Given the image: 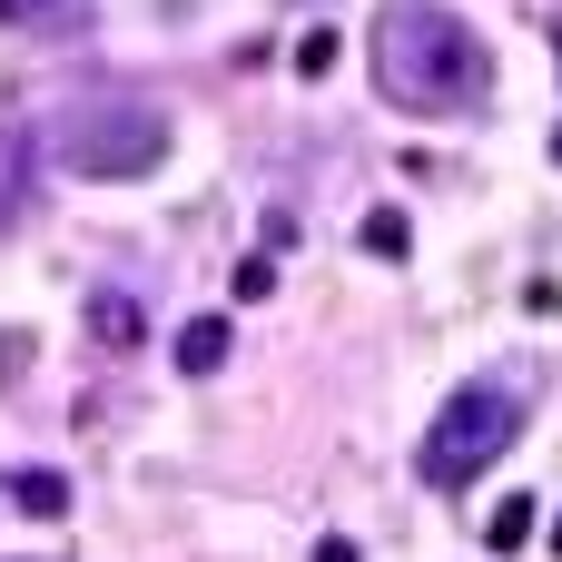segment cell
I'll return each instance as SVG.
<instances>
[{
	"label": "cell",
	"mask_w": 562,
	"mask_h": 562,
	"mask_svg": "<svg viewBox=\"0 0 562 562\" xmlns=\"http://www.w3.org/2000/svg\"><path fill=\"white\" fill-rule=\"evenodd\" d=\"M366 69H375V99L415 109V119H445V109H474L494 89V49L464 10L445 0H385L375 10V40H366Z\"/></svg>",
	"instance_id": "obj_1"
},
{
	"label": "cell",
	"mask_w": 562,
	"mask_h": 562,
	"mask_svg": "<svg viewBox=\"0 0 562 562\" xmlns=\"http://www.w3.org/2000/svg\"><path fill=\"white\" fill-rule=\"evenodd\" d=\"M40 148H49L69 178H148V168L168 158V109H148V99H89V109L49 119Z\"/></svg>",
	"instance_id": "obj_2"
},
{
	"label": "cell",
	"mask_w": 562,
	"mask_h": 562,
	"mask_svg": "<svg viewBox=\"0 0 562 562\" xmlns=\"http://www.w3.org/2000/svg\"><path fill=\"white\" fill-rule=\"evenodd\" d=\"M524 435V395L514 385H464V395H445V415H435V435H425V454H415V474L435 484V494H464L474 474H494L504 464V445Z\"/></svg>",
	"instance_id": "obj_3"
},
{
	"label": "cell",
	"mask_w": 562,
	"mask_h": 562,
	"mask_svg": "<svg viewBox=\"0 0 562 562\" xmlns=\"http://www.w3.org/2000/svg\"><path fill=\"white\" fill-rule=\"evenodd\" d=\"M30 158H40V138L30 128H0V227L30 217Z\"/></svg>",
	"instance_id": "obj_4"
},
{
	"label": "cell",
	"mask_w": 562,
	"mask_h": 562,
	"mask_svg": "<svg viewBox=\"0 0 562 562\" xmlns=\"http://www.w3.org/2000/svg\"><path fill=\"white\" fill-rule=\"evenodd\" d=\"M227 356H237L227 316H188V326H178V375H217Z\"/></svg>",
	"instance_id": "obj_5"
},
{
	"label": "cell",
	"mask_w": 562,
	"mask_h": 562,
	"mask_svg": "<svg viewBox=\"0 0 562 562\" xmlns=\"http://www.w3.org/2000/svg\"><path fill=\"white\" fill-rule=\"evenodd\" d=\"M0 494H10V504H20L30 524H59V514H69V474H49V464H20V474H10Z\"/></svg>",
	"instance_id": "obj_6"
},
{
	"label": "cell",
	"mask_w": 562,
	"mask_h": 562,
	"mask_svg": "<svg viewBox=\"0 0 562 562\" xmlns=\"http://www.w3.org/2000/svg\"><path fill=\"white\" fill-rule=\"evenodd\" d=\"M89 326H99L109 346H138V296H119V286H99V296H89Z\"/></svg>",
	"instance_id": "obj_7"
},
{
	"label": "cell",
	"mask_w": 562,
	"mask_h": 562,
	"mask_svg": "<svg viewBox=\"0 0 562 562\" xmlns=\"http://www.w3.org/2000/svg\"><path fill=\"white\" fill-rule=\"evenodd\" d=\"M484 543H494V553H524V543H533V504H524V494H504V504L484 514Z\"/></svg>",
	"instance_id": "obj_8"
},
{
	"label": "cell",
	"mask_w": 562,
	"mask_h": 562,
	"mask_svg": "<svg viewBox=\"0 0 562 562\" xmlns=\"http://www.w3.org/2000/svg\"><path fill=\"white\" fill-rule=\"evenodd\" d=\"M356 237H366V257H405V247H415V227H405V207H375V217H366Z\"/></svg>",
	"instance_id": "obj_9"
},
{
	"label": "cell",
	"mask_w": 562,
	"mask_h": 562,
	"mask_svg": "<svg viewBox=\"0 0 562 562\" xmlns=\"http://www.w3.org/2000/svg\"><path fill=\"white\" fill-rule=\"evenodd\" d=\"M286 59H296V79H326V69H336V30L316 20V30H306V40L286 49Z\"/></svg>",
	"instance_id": "obj_10"
},
{
	"label": "cell",
	"mask_w": 562,
	"mask_h": 562,
	"mask_svg": "<svg viewBox=\"0 0 562 562\" xmlns=\"http://www.w3.org/2000/svg\"><path fill=\"white\" fill-rule=\"evenodd\" d=\"M69 0H0V30H49Z\"/></svg>",
	"instance_id": "obj_11"
},
{
	"label": "cell",
	"mask_w": 562,
	"mask_h": 562,
	"mask_svg": "<svg viewBox=\"0 0 562 562\" xmlns=\"http://www.w3.org/2000/svg\"><path fill=\"white\" fill-rule=\"evenodd\" d=\"M237 296H247V306L277 296V257H247V267H237Z\"/></svg>",
	"instance_id": "obj_12"
},
{
	"label": "cell",
	"mask_w": 562,
	"mask_h": 562,
	"mask_svg": "<svg viewBox=\"0 0 562 562\" xmlns=\"http://www.w3.org/2000/svg\"><path fill=\"white\" fill-rule=\"evenodd\" d=\"M316 562H366V553H356L346 533H326V543H316Z\"/></svg>",
	"instance_id": "obj_13"
},
{
	"label": "cell",
	"mask_w": 562,
	"mask_h": 562,
	"mask_svg": "<svg viewBox=\"0 0 562 562\" xmlns=\"http://www.w3.org/2000/svg\"><path fill=\"white\" fill-rule=\"evenodd\" d=\"M553 553H562V524H553Z\"/></svg>",
	"instance_id": "obj_14"
},
{
	"label": "cell",
	"mask_w": 562,
	"mask_h": 562,
	"mask_svg": "<svg viewBox=\"0 0 562 562\" xmlns=\"http://www.w3.org/2000/svg\"><path fill=\"white\" fill-rule=\"evenodd\" d=\"M553 158H562V128H553Z\"/></svg>",
	"instance_id": "obj_15"
}]
</instances>
